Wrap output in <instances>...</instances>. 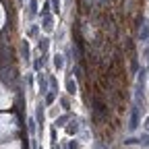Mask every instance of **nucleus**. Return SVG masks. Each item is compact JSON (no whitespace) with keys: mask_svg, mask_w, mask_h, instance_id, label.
<instances>
[{"mask_svg":"<svg viewBox=\"0 0 149 149\" xmlns=\"http://www.w3.org/2000/svg\"><path fill=\"white\" fill-rule=\"evenodd\" d=\"M54 66L56 68H62V56H58V54L54 56Z\"/></svg>","mask_w":149,"mask_h":149,"instance_id":"obj_1","label":"nucleus"}]
</instances>
